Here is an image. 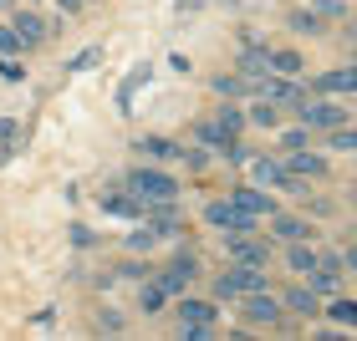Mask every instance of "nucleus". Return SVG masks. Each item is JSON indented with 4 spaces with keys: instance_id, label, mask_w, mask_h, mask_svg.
<instances>
[{
    "instance_id": "obj_1",
    "label": "nucleus",
    "mask_w": 357,
    "mask_h": 341,
    "mask_svg": "<svg viewBox=\"0 0 357 341\" xmlns=\"http://www.w3.org/2000/svg\"><path fill=\"white\" fill-rule=\"evenodd\" d=\"M255 290H271V280H266V270H261V265H250V260H235V265L215 280V296H225V301H235V296H255Z\"/></svg>"
},
{
    "instance_id": "obj_2",
    "label": "nucleus",
    "mask_w": 357,
    "mask_h": 341,
    "mask_svg": "<svg viewBox=\"0 0 357 341\" xmlns=\"http://www.w3.org/2000/svg\"><path fill=\"white\" fill-rule=\"evenodd\" d=\"M128 189H133L143 204H174L178 199V184L164 168H133V173H128Z\"/></svg>"
},
{
    "instance_id": "obj_3",
    "label": "nucleus",
    "mask_w": 357,
    "mask_h": 341,
    "mask_svg": "<svg viewBox=\"0 0 357 341\" xmlns=\"http://www.w3.org/2000/svg\"><path fill=\"white\" fill-rule=\"evenodd\" d=\"M215 306H209V301H178V326H184V336H209V331H215Z\"/></svg>"
},
{
    "instance_id": "obj_4",
    "label": "nucleus",
    "mask_w": 357,
    "mask_h": 341,
    "mask_svg": "<svg viewBox=\"0 0 357 341\" xmlns=\"http://www.w3.org/2000/svg\"><path fill=\"white\" fill-rule=\"evenodd\" d=\"M204 219L215 224V230H225V235H250V230H255V219H250V214H240V209H235L230 199L204 204Z\"/></svg>"
},
{
    "instance_id": "obj_5",
    "label": "nucleus",
    "mask_w": 357,
    "mask_h": 341,
    "mask_svg": "<svg viewBox=\"0 0 357 341\" xmlns=\"http://www.w3.org/2000/svg\"><path fill=\"white\" fill-rule=\"evenodd\" d=\"M296 112H301V122H306V127H342V122H347V107L321 102V97H317V102L306 97V102H301Z\"/></svg>"
},
{
    "instance_id": "obj_6",
    "label": "nucleus",
    "mask_w": 357,
    "mask_h": 341,
    "mask_svg": "<svg viewBox=\"0 0 357 341\" xmlns=\"http://www.w3.org/2000/svg\"><path fill=\"white\" fill-rule=\"evenodd\" d=\"M230 204L240 209V214H250V219H271L275 214V199L261 189H230Z\"/></svg>"
},
{
    "instance_id": "obj_7",
    "label": "nucleus",
    "mask_w": 357,
    "mask_h": 341,
    "mask_svg": "<svg viewBox=\"0 0 357 341\" xmlns=\"http://www.w3.org/2000/svg\"><path fill=\"white\" fill-rule=\"evenodd\" d=\"M10 26H15V36H21L26 46H41V41H46V31H52V21H46V15L26 10V6L15 10V15H10Z\"/></svg>"
},
{
    "instance_id": "obj_8",
    "label": "nucleus",
    "mask_w": 357,
    "mask_h": 341,
    "mask_svg": "<svg viewBox=\"0 0 357 341\" xmlns=\"http://www.w3.org/2000/svg\"><path fill=\"white\" fill-rule=\"evenodd\" d=\"M245 321L250 326H275V321H281V301L266 296V290H255V296L245 301Z\"/></svg>"
},
{
    "instance_id": "obj_9",
    "label": "nucleus",
    "mask_w": 357,
    "mask_h": 341,
    "mask_svg": "<svg viewBox=\"0 0 357 341\" xmlns=\"http://www.w3.org/2000/svg\"><path fill=\"white\" fill-rule=\"evenodd\" d=\"M102 209H107V214H118V219H138L143 214V199H138V193H123V189H102Z\"/></svg>"
},
{
    "instance_id": "obj_10",
    "label": "nucleus",
    "mask_w": 357,
    "mask_h": 341,
    "mask_svg": "<svg viewBox=\"0 0 357 341\" xmlns=\"http://www.w3.org/2000/svg\"><path fill=\"white\" fill-rule=\"evenodd\" d=\"M189 280H194V260H174V265H164V270H158V285H164L169 296L189 290Z\"/></svg>"
},
{
    "instance_id": "obj_11",
    "label": "nucleus",
    "mask_w": 357,
    "mask_h": 341,
    "mask_svg": "<svg viewBox=\"0 0 357 341\" xmlns=\"http://www.w3.org/2000/svg\"><path fill=\"white\" fill-rule=\"evenodd\" d=\"M312 87H317V92H357V67H342V72H321Z\"/></svg>"
},
{
    "instance_id": "obj_12",
    "label": "nucleus",
    "mask_w": 357,
    "mask_h": 341,
    "mask_svg": "<svg viewBox=\"0 0 357 341\" xmlns=\"http://www.w3.org/2000/svg\"><path fill=\"white\" fill-rule=\"evenodd\" d=\"M286 168H291V173H301L306 184H312V178H321V173H327V158H317V153L296 148V153H291V164H286Z\"/></svg>"
},
{
    "instance_id": "obj_13",
    "label": "nucleus",
    "mask_w": 357,
    "mask_h": 341,
    "mask_svg": "<svg viewBox=\"0 0 357 341\" xmlns=\"http://www.w3.org/2000/svg\"><path fill=\"white\" fill-rule=\"evenodd\" d=\"M271 235H281V239H306V235H312V224L296 219V214H281V209H275V214H271Z\"/></svg>"
},
{
    "instance_id": "obj_14",
    "label": "nucleus",
    "mask_w": 357,
    "mask_h": 341,
    "mask_svg": "<svg viewBox=\"0 0 357 341\" xmlns=\"http://www.w3.org/2000/svg\"><path fill=\"white\" fill-rule=\"evenodd\" d=\"M281 306H291L296 316H321V306H317V290H306V285L286 290V296H281Z\"/></svg>"
},
{
    "instance_id": "obj_15",
    "label": "nucleus",
    "mask_w": 357,
    "mask_h": 341,
    "mask_svg": "<svg viewBox=\"0 0 357 341\" xmlns=\"http://www.w3.org/2000/svg\"><path fill=\"white\" fill-rule=\"evenodd\" d=\"M271 72H275V77H301V72H306V61H301V51L281 46V51H271Z\"/></svg>"
},
{
    "instance_id": "obj_16",
    "label": "nucleus",
    "mask_w": 357,
    "mask_h": 341,
    "mask_svg": "<svg viewBox=\"0 0 357 341\" xmlns=\"http://www.w3.org/2000/svg\"><path fill=\"white\" fill-rule=\"evenodd\" d=\"M230 255H235V260H250V265H261L271 250L261 245V239H250V235H230Z\"/></svg>"
},
{
    "instance_id": "obj_17",
    "label": "nucleus",
    "mask_w": 357,
    "mask_h": 341,
    "mask_svg": "<svg viewBox=\"0 0 357 341\" xmlns=\"http://www.w3.org/2000/svg\"><path fill=\"white\" fill-rule=\"evenodd\" d=\"M194 133H199V143H209V148H215V153H225V148H230V143H235V133H225V127H220L215 118H209V122H199V127H194Z\"/></svg>"
},
{
    "instance_id": "obj_18",
    "label": "nucleus",
    "mask_w": 357,
    "mask_h": 341,
    "mask_svg": "<svg viewBox=\"0 0 357 341\" xmlns=\"http://www.w3.org/2000/svg\"><path fill=\"white\" fill-rule=\"evenodd\" d=\"M286 265L296 270V275H312V270H317V250H306L301 239H291V250H286Z\"/></svg>"
},
{
    "instance_id": "obj_19",
    "label": "nucleus",
    "mask_w": 357,
    "mask_h": 341,
    "mask_svg": "<svg viewBox=\"0 0 357 341\" xmlns=\"http://www.w3.org/2000/svg\"><path fill=\"white\" fill-rule=\"evenodd\" d=\"M143 82H149V67H138V72L118 87V112H133V97H138V87H143Z\"/></svg>"
},
{
    "instance_id": "obj_20",
    "label": "nucleus",
    "mask_w": 357,
    "mask_h": 341,
    "mask_svg": "<svg viewBox=\"0 0 357 341\" xmlns=\"http://www.w3.org/2000/svg\"><path fill=\"white\" fill-rule=\"evenodd\" d=\"M327 148H337V153H357V127H327Z\"/></svg>"
},
{
    "instance_id": "obj_21",
    "label": "nucleus",
    "mask_w": 357,
    "mask_h": 341,
    "mask_svg": "<svg viewBox=\"0 0 357 341\" xmlns=\"http://www.w3.org/2000/svg\"><path fill=\"white\" fill-rule=\"evenodd\" d=\"M215 122L225 127V133H235V138H240V127H245V112H240V107H230V97H225V107L215 112Z\"/></svg>"
},
{
    "instance_id": "obj_22",
    "label": "nucleus",
    "mask_w": 357,
    "mask_h": 341,
    "mask_svg": "<svg viewBox=\"0 0 357 341\" xmlns=\"http://www.w3.org/2000/svg\"><path fill=\"white\" fill-rule=\"evenodd\" d=\"M275 118H281V112H275V102H266V97L245 112V122H255V127H275Z\"/></svg>"
},
{
    "instance_id": "obj_23",
    "label": "nucleus",
    "mask_w": 357,
    "mask_h": 341,
    "mask_svg": "<svg viewBox=\"0 0 357 341\" xmlns=\"http://www.w3.org/2000/svg\"><path fill=\"white\" fill-rule=\"evenodd\" d=\"M291 31H301V36H317V31H321V15H317V10H291Z\"/></svg>"
},
{
    "instance_id": "obj_24",
    "label": "nucleus",
    "mask_w": 357,
    "mask_h": 341,
    "mask_svg": "<svg viewBox=\"0 0 357 341\" xmlns=\"http://www.w3.org/2000/svg\"><path fill=\"white\" fill-rule=\"evenodd\" d=\"M138 148L149 153V158H174V153H178V148H174L169 138H138Z\"/></svg>"
},
{
    "instance_id": "obj_25",
    "label": "nucleus",
    "mask_w": 357,
    "mask_h": 341,
    "mask_svg": "<svg viewBox=\"0 0 357 341\" xmlns=\"http://www.w3.org/2000/svg\"><path fill=\"white\" fill-rule=\"evenodd\" d=\"M26 51V41L15 36V26H0V56H21Z\"/></svg>"
},
{
    "instance_id": "obj_26",
    "label": "nucleus",
    "mask_w": 357,
    "mask_h": 341,
    "mask_svg": "<svg viewBox=\"0 0 357 341\" xmlns=\"http://www.w3.org/2000/svg\"><path fill=\"white\" fill-rule=\"evenodd\" d=\"M97 61H102V46H87V51H77V56L67 61V67H72V72H92Z\"/></svg>"
},
{
    "instance_id": "obj_27",
    "label": "nucleus",
    "mask_w": 357,
    "mask_h": 341,
    "mask_svg": "<svg viewBox=\"0 0 357 341\" xmlns=\"http://www.w3.org/2000/svg\"><path fill=\"white\" fill-rule=\"evenodd\" d=\"M327 316L337 321V326H357V301H337Z\"/></svg>"
},
{
    "instance_id": "obj_28",
    "label": "nucleus",
    "mask_w": 357,
    "mask_h": 341,
    "mask_svg": "<svg viewBox=\"0 0 357 341\" xmlns=\"http://www.w3.org/2000/svg\"><path fill=\"white\" fill-rule=\"evenodd\" d=\"M164 296H169V290H164V285H158V280H153V285H143V296H138V301H143V311H149V316H153V311H158V306H164Z\"/></svg>"
},
{
    "instance_id": "obj_29",
    "label": "nucleus",
    "mask_w": 357,
    "mask_h": 341,
    "mask_svg": "<svg viewBox=\"0 0 357 341\" xmlns=\"http://www.w3.org/2000/svg\"><path fill=\"white\" fill-rule=\"evenodd\" d=\"M0 77H6V82H26V67H21V56H0Z\"/></svg>"
},
{
    "instance_id": "obj_30",
    "label": "nucleus",
    "mask_w": 357,
    "mask_h": 341,
    "mask_svg": "<svg viewBox=\"0 0 357 341\" xmlns=\"http://www.w3.org/2000/svg\"><path fill=\"white\" fill-rule=\"evenodd\" d=\"M15 133H21V127H15L10 118H0V158L10 153V143H15Z\"/></svg>"
},
{
    "instance_id": "obj_31",
    "label": "nucleus",
    "mask_w": 357,
    "mask_h": 341,
    "mask_svg": "<svg viewBox=\"0 0 357 341\" xmlns=\"http://www.w3.org/2000/svg\"><path fill=\"white\" fill-rule=\"evenodd\" d=\"M184 164H189L194 173H199V168L209 164V153H204V148H184Z\"/></svg>"
},
{
    "instance_id": "obj_32",
    "label": "nucleus",
    "mask_w": 357,
    "mask_h": 341,
    "mask_svg": "<svg viewBox=\"0 0 357 341\" xmlns=\"http://www.w3.org/2000/svg\"><path fill=\"white\" fill-rule=\"evenodd\" d=\"M312 10H317V15H342L347 6H342V0H317V6H312Z\"/></svg>"
},
{
    "instance_id": "obj_33",
    "label": "nucleus",
    "mask_w": 357,
    "mask_h": 341,
    "mask_svg": "<svg viewBox=\"0 0 357 341\" xmlns=\"http://www.w3.org/2000/svg\"><path fill=\"white\" fill-rule=\"evenodd\" d=\"M128 245H133V250H153V245H158V230H149V235H133Z\"/></svg>"
},
{
    "instance_id": "obj_34",
    "label": "nucleus",
    "mask_w": 357,
    "mask_h": 341,
    "mask_svg": "<svg viewBox=\"0 0 357 341\" xmlns=\"http://www.w3.org/2000/svg\"><path fill=\"white\" fill-rule=\"evenodd\" d=\"M281 148H286V153H296V148H306V133H281Z\"/></svg>"
},
{
    "instance_id": "obj_35",
    "label": "nucleus",
    "mask_w": 357,
    "mask_h": 341,
    "mask_svg": "<svg viewBox=\"0 0 357 341\" xmlns=\"http://www.w3.org/2000/svg\"><path fill=\"white\" fill-rule=\"evenodd\" d=\"M342 265H347V270H352V275H357V245H352V250H347V255H342Z\"/></svg>"
},
{
    "instance_id": "obj_36",
    "label": "nucleus",
    "mask_w": 357,
    "mask_h": 341,
    "mask_svg": "<svg viewBox=\"0 0 357 341\" xmlns=\"http://www.w3.org/2000/svg\"><path fill=\"white\" fill-rule=\"evenodd\" d=\"M56 6L67 10V15H72V10H82V0H56Z\"/></svg>"
},
{
    "instance_id": "obj_37",
    "label": "nucleus",
    "mask_w": 357,
    "mask_h": 341,
    "mask_svg": "<svg viewBox=\"0 0 357 341\" xmlns=\"http://www.w3.org/2000/svg\"><path fill=\"white\" fill-rule=\"evenodd\" d=\"M352 209H357V189H352Z\"/></svg>"
},
{
    "instance_id": "obj_38",
    "label": "nucleus",
    "mask_w": 357,
    "mask_h": 341,
    "mask_svg": "<svg viewBox=\"0 0 357 341\" xmlns=\"http://www.w3.org/2000/svg\"><path fill=\"white\" fill-rule=\"evenodd\" d=\"M6 6H10V0H0V10H6Z\"/></svg>"
},
{
    "instance_id": "obj_39",
    "label": "nucleus",
    "mask_w": 357,
    "mask_h": 341,
    "mask_svg": "<svg viewBox=\"0 0 357 341\" xmlns=\"http://www.w3.org/2000/svg\"><path fill=\"white\" fill-rule=\"evenodd\" d=\"M21 6H31V0H21Z\"/></svg>"
}]
</instances>
